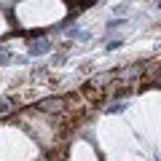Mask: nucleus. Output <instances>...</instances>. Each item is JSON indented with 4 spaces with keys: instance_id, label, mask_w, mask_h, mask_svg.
Listing matches in <instances>:
<instances>
[{
    "instance_id": "2",
    "label": "nucleus",
    "mask_w": 161,
    "mask_h": 161,
    "mask_svg": "<svg viewBox=\"0 0 161 161\" xmlns=\"http://www.w3.org/2000/svg\"><path fill=\"white\" fill-rule=\"evenodd\" d=\"M8 108H11V102H0V113H6Z\"/></svg>"
},
{
    "instance_id": "1",
    "label": "nucleus",
    "mask_w": 161,
    "mask_h": 161,
    "mask_svg": "<svg viewBox=\"0 0 161 161\" xmlns=\"http://www.w3.org/2000/svg\"><path fill=\"white\" fill-rule=\"evenodd\" d=\"M38 110L40 113H48V115H64L67 113V102H64V97H51V99L38 102Z\"/></svg>"
}]
</instances>
